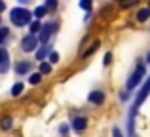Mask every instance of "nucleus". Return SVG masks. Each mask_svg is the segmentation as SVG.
<instances>
[{"label":"nucleus","instance_id":"f257e3e1","mask_svg":"<svg viewBox=\"0 0 150 137\" xmlns=\"http://www.w3.org/2000/svg\"><path fill=\"white\" fill-rule=\"evenodd\" d=\"M150 93V80L146 82V84H144V88L141 89V93H139V97H137V101H135V107H133V112H137V109H139V105L143 103L144 101V97H146Z\"/></svg>","mask_w":150,"mask_h":137},{"label":"nucleus","instance_id":"f03ea898","mask_svg":"<svg viewBox=\"0 0 150 137\" xmlns=\"http://www.w3.org/2000/svg\"><path fill=\"white\" fill-rule=\"evenodd\" d=\"M143 74H144V69H143V67H139V69H137V72L131 76V80H129V84H127L129 88H133L135 84H139V82H141V78H143Z\"/></svg>","mask_w":150,"mask_h":137},{"label":"nucleus","instance_id":"7ed1b4c3","mask_svg":"<svg viewBox=\"0 0 150 137\" xmlns=\"http://www.w3.org/2000/svg\"><path fill=\"white\" fill-rule=\"evenodd\" d=\"M105 99V95H103V92H95L89 95V101H93V103H101V101Z\"/></svg>","mask_w":150,"mask_h":137},{"label":"nucleus","instance_id":"20e7f679","mask_svg":"<svg viewBox=\"0 0 150 137\" xmlns=\"http://www.w3.org/2000/svg\"><path fill=\"white\" fill-rule=\"evenodd\" d=\"M148 13H150L148 10H141L139 15H137V19H139V21H146V19H148Z\"/></svg>","mask_w":150,"mask_h":137},{"label":"nucleus","instance_id":"39448f33","mask_svg":"<svg viewBox=\"0 0 150 137\" xmlns=\"http://www.w3.org/2000/svg\"><path fill=\"white\" fill-rule=\"evenodd\" d=\"M74 122H76L74 126H76L78 130H82V128H86V120H84V118H78V120H74Z\"/></svg>","mask_w":150,"mask_h":137},{"label":"nucleus","instance_id":"423d86ee","mask_svg":"<svg viewBox=\"0 0 150 137\" xmlns=\"http://www.w3.org/2000/svg\"><path fill=\"white\" fill-rule=\"evenodd\" d=\"M21 88H23V86H21V84H17L13 89H11V93H13V95H19V93H21Z\"/></svg>","mask_w":150,"mask_h":137},{"label":"nucleus","instance_id":"0eeeda50","mask_svg":"<svg viewBox=\"0 0 150 137\" xmlns=\"http://www.w3.org/2000/svg\"><path fill=\"white\" fill-rule=\"evenodd\" d=\"M10 122H11V120H10V118H4V120H2V128H4V130H8V128H10V126H11V124H10Z\"/></svg>","mask_w":150,"mask_h":137},{"label":"nucleus","instance_id":"6e6552de","mask_svg":"<svg viewBox=\"0 0 150 137\" xmlns=\"http://www.w3.org/2000/svg\"><path fill=\"white\" fill-rule=\"evenodd\" d=\"M148 61H150V53H148Z\"/></svg>","mask_w":150,"mask_h":137}]
</instances>
